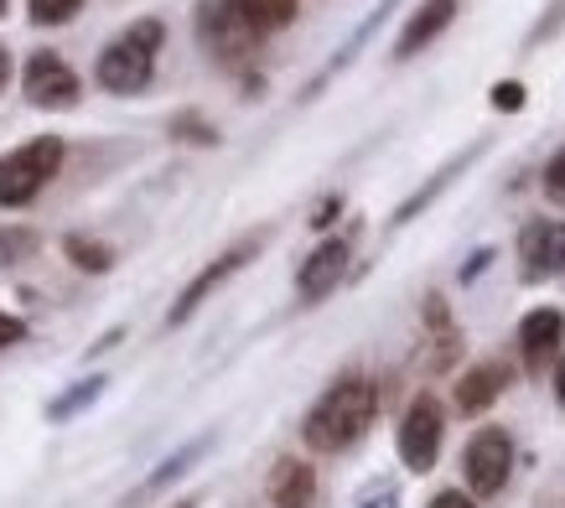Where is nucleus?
<instances>
[{
	"instance_id": "f257e3e1",
	"label": "nucleus",
	"mask_w": 565,
	"mask_h": 508,
	"mask_svg": "<svg viewBox=\"0 0 565 508\" xmlns=\"http://www.w3.org/2000/svg\"><path fill=\"white\" fill-rule=\"evenodd\" d=\"M374 415H379V384L369 373H343V379H332V384L317 394V405L307 410L301 441H307L311 452H322V457H343V452H353V446L369 436Z\"/></svg>"
},
{
	"instance_id": "f03ea898",
	"label": "nucleus",
	"mask_w": 565,
	"mask_h": 508,
	"mask_svg": "<svg viewBox=\"0 0 565 508\" xmlns=\"http://www.w3.org/2000/svg\"><path fill=\"white\" fill-rule=\"evenodd\" d=\"M167 47V21L161 17H140L130 21L115 42H104L99 57H94V84L115 99H130V94H146L156 78V57Z\"/></svg>"
},
{
	"instance_id": "7ed1b4c3",
	"label": "nucleus",
	"mask_w": 565,
	"mask_h": 508,
	"mask_svg": "<svg viewBox=\"0 0 565 508\" xmlns=\"http://www.w3.org/2000/svg\"><path fill=\"white\" fill-rule=\"evenodd\" d=\"M63 161H68V140L63 136H32V140H21V146H11V151L0 156V208L6 213L32 208L57 182Z\"/></svg>"
},
{
	"instance_id": "20e7f679",
	"label": "nucleus",
	"mask_w": 565,
	"mask_h": 508,
	"mask_svg": "<svg viewBox=\"0 0 565 508\" xmlns=\"http://www.w3.org/2000/svg\"><path fill=\"white\" fill-rule=\"evenodd\" d=\"M198 42H203V52L213 57V63L239 68V63L255 57L259 32L244 21L239 0H203V6H198Z\"/></svg>"
},
{
	"instance_id": "39448f33",
	"label": "nucleus",
	"mask_w": 565,
	"mask_h": 508,
	"mask_svg": "<svg viewBox=\"0 0 565 508\" xmlns=\"http://www.w3.org/2000/svg\"><path fill=\"white\" fill-rule=\"evenodd\" d=\"M441 441H446V410L430 390H420L411 405H405V415H399V431H394L399 462H405L411 473H430L436 457H441Z\"/></svg>"
},
{
	"instance_id": "423d86ee",
	"label": "nucleus",
	"mask_w": 565,
	"mask_h": 508,
	"mask_svg": "<svg viewBox=\"0 0 565 508\" xmlns=\"http://www.w3.org/2000/svg\"><path fill=\"white\" fill-rule=\"evenodd\" d=\"M509 473H514V436L503 425H482L472 431L462 452V477L472 498H498L509 488Z\"/></svg>"
},
{
	"instance_id": "0eeeda50",
	"label": "nucleus",
	"mask_w": 565,
	"mask_h": 508,
	"mask_svg": "<svg viewBox=\"0 0 565 508\" xmlns=\"http://www.w3.org/2000/svg\"><path fill=\"white\" fill-rule=\"evenodd\" d=\"M21 94L32 109H52V115H63V109H78L84 99V84H78V73L68 68V57L52 47H36L26 57V68H21Z\"/></svg>"
},
{
	"instance_id": "6e6552de",
	"label": "nucleus",
	"mask_w": 565,
	"mask_h": 508,
	"mask_svg": "<svg viewBox=\"0 0 565 508\" xmlns=\"http://www.w3.org/2000/svg\"><path fill=\"white\" fill-rule=\"evenodd\" d=\"M255 254H259V234H249V239H239V244H228L223 254H213L203 271L192 275L188 286H182V296L172 301V311H167V327H182V322H188L192 311H198V306H203L218 286H228V281H234V275H239L244 265L255 260Z\"/></svg>"
},
{
	"instance_id": "1a4fd4ad",
	"label": "nucleus",
	"mask_w": 565,
	"mask_h": 508,
	"mask_svg": "<svg viewBox=\"0 0 565 508\" xmlns=\"http://www.w3.org/2000/svg\"><path fill=\"white\" fill-rule=\"evenodd\" d=\"M565 353V311L561 306H534L530 317L519 322V358H524V373L555 369Z\"/></svg>"
},
{
	"instance_id": "9d476101",
	"label": "nucleus",
	"mask_w": 565,
	"mask_h": 508,
	"mask_svg": "<svg viewBox=\"0 0 565 508\" xmlns=\"http://www.w3.org/2000/svg\"><path fill=\"white\" fill-rule=\"evenodd\" d=\"M519 265H524V286H540L550 275L565 271V223L555 219H530L519 229Z\"/></svg>"
},
{
	"instance_id": "9b49d317",
	"label": "nucleus",
	"mask_w": 565,
	"mask_h": 508,
	"mask_svg": "<svg viewBox=\"0 0 565 508\" xmlns=\"http://www.w3.org/2000/svg\"><path fill=\"white\" fill-rule=\"evenodd\" d=\"M348 260H353V244H348V239H322V244L307 254V265L296 271V296H301L307 306L327 301L332 290L343 286Z\"/></svg>"
},
{
	"instance_id": "f8f14e48",
	"label": "nucleus",
	"mask_w": 565,
	"mask_h": 508,
	"mask_svg": "<svg viewBox=\"0 0 565 508\" xmlns=\"http://www.w3.org/2000/svg\"><path fill=\"white\" fill-rule=\"evenodd\" d=\"M514 384V369L503 363V358H482L472 369L457 379V410L462 415H482V410H493L503 400V390Z\"/></svg>"
},
{
	"instance_id": "ddd939ff",
	"label": "nucleus",
	"mask_w": 565,
	"mask_h": 508,
	"mask_svg": "<svg viewBox=\"0 0 565 508\" xmlns=\"http://www.w3.org/2000/svg\"><path fill=\"white\" fill-rule=\"evenodd\" d=\"M451 21H457V0H420L411 17H405L399 42H394V63H411L415 52H426Z\"/></svg>"
},
{
	"instance_id": "4468645a",
	"label": "nucleus",
	"mask_w": 565,
	"mask_h": 508,
	"mask_svg": "<svg viewBox=\"0 0 565 508\" xmlns=\"http://www.w3.org/2000/svg\"><path fill=\"white\" fill-rule=\"evenodd\" d=\"M265 493H270V508H311V504H317V473H311V462L280 457L270 467Z\"/></svg>"
},
{
	"instance_id": "2eb2a0df",
	"label": "nucleus",
	"mask_w": 565,
	"mask_h": 508,
	"mask_svg": "<svg viewBox=\"0 0 565 508\" xmlns=\"http://www.w3.org/2000/svg\"><path fill=\"white\" fill-rule=\"evenodd\" d=\"M63 254H68L73 271H84V275H109L120 265L115 244H104V239H94V234H68L63 239Z\"/></svg>"
},
{
	"instance_id": "dca6fc26",
	"label": "nucleus",
	"mask_w": 565,
	"mask_h": 508,
	"mask_svg": "<svg viewBox=\"0 0 565 508\" xmlns=\"http://www.w3.org/2000/svg\"><path fill=\"white\" fill-rule=\"evenodd\" d=\"M244 6V21L259 32V42L275 32H286L296 17H301V0H239Z\"/></svg>"
},
{
	"instance_id": "f3484780",
	"label": "nucleus",
	"mask_w": 565,
	"mask_h": 508,
	"mask_svg": "<svg viewBox=\"0 0 565 508\" xmlns=\"http://www.w3.org/2000/svg\"><path fill=\"white\" fill-rule=\"evenodd\" d=\"M472 156H482V146H472V151H462V156H451V161H446V167L436 171V177H430V187H420V192H415L411 203H405V208H399V213H394V223H411L415 213H420V208H426L430 198H436V192H441V187L451 182V177H457V171H462L467 161H472Z\"/></svg>"
},
{
	"instance_id": "a211bd4d",
	"label": "nucleus",
	"mask_w": 565,
	"mask_h": 508,
	"mask_svg": "<svg viewBox=\"0 0 565 508\" xmlns=\"http://www.w3.org/2000/svg\"><path fill=\"white\" fill-rule=\"evenodd\" d=\"M207 446H213V436H198V441H188V446H182L177 457H167V462H161V467H156V473H151V483H146V493H156V488H167V483H177V477L188 473L192 462L203 457Z\"/></svg>"
},
{
	"instance_id": "6ab92c4d",
	"label": "nucleus",
	"mask_w": 565,
	"mask_h": 508,
	"mask_svg": "<svg viewBox=\"0 0 565 508\" xmlns=\"http://www.w3.org/2000/svg\"><path fill=\"white\" fill-rule=\"evenodd\" d=\"M36 244H42V239H36L32 229H21V223H6V229H0V271H11V265H26V260L36 254Z\"/></svg>"
},
{
	"instance_id": "aec40b11",
	"label": "nucleus",
	"mask_w": 565,
	"mask_h": 508,
	"mask_svg": "<svg viewBox=\"0 0 565 508\" xmlns=\"http://www.w3.org/2000/svg\"><path fill=\"white\" fill-rule=\"evenodd\" d=\"M99 390H104V373H94L88 384H73L63 400H52V405H47V421H73L84 405H94V400H99Z\"/></svg>"
},
{
	"instance_id": "412c9836",
	"label": "nucleus",
	"mask_w": 565,
	"mask_h": 508,
	"mask_svg": "<svg viewBox=\"0 0 565 508\" xmlns=\"http://www.w3.org/2000/svg\"><path fill=\"white\" fill-rule=\"evenodd\" d=\"M84 11V0H26V21L32 27H68Z\"/></svg>"
},
{
	"instance_id": "4be33fe9",
	"label": "nucleus",
	"mask_w": 565,
	"mask_h": 508,
	"mask_svg": "<svg viewBox=\"0 0 565 508\" xmlns=\"http://www.w3.org/2000/svg\"><path fill=\"white\" fill-rule=\"evenodd\" d=\"M172 140H188V146H218V125H207L203 115H177L172 119Z\"/></svg>"
},
{
	"instance_id": "5701e85b",
	"label": "nucleus",
	"mask_w": 565,
	"mask_h": 508,
	"mask_svg": "<svg viewBox=\"0 0 565 508\" xmlns=\"http://www.w3.org/2000/svg\"><path fill=\"white\" fill-rule=\"evenodd\" d=\"M488 99H493L498 115H519V109H524V99H530V88L519 84V78H503V84L488 88Z\"/></svg>"
},
{
	"instance_id": "b1692460",
	"label": "nucleus",
	"mask_w": 565,
	"mask_h": 508,
	"mask_svg": "<svg viewBox=\"0 0 565 508\" xmlns=\"http://www.w3.org/2000/svg\"><path fill=\"white\" fill-rule=\"evenodd\" d=\"M545 198H550L555 208H565V146L545 161Z\"/></svg>"
},
{
	"instance_id": "393cba45",
	"label": "nucleus",
	"mask_w": 565,
	"mask_h": 508,
	"mask_svg": "<svg viewBox=\"0 0 565 508\" xmlns=\"http://www.w3.org/2000/svg\"><path fill=\"white\" fill-rule=\"evenodd\" d=\"M17 342H26V322H21L17 311H0V353L17 348Z\"/></svg>"
},
{
	"instance_id": "a878e982",
	"label": "nucleus",
	"mask_w": 565,
	"mask_h": 508,
	"mask_svg": "<svg viewBox=\"0 0 565 508\" xmlns=\"http://www.w3.org/2000/svg\"><path fill=\"white\" fill-rule=\"evenodd\" d=\"M426 508H478V498H472V493H462V488H446V493H436Z\"/></svg>"
},
{
	"instance_id": "bb28decb",
	"label": "nucleus",
	"mask_w": 565,
	"mask_h": 508,
	"mask_svg": "<svg viewBox=\"0 0 565 508\" xmlns=\"http://www.w3.org/2000/svg\"><path fill=\"white\" fill-rule=\"evenodd\" d=\"M343 213V198H322V208L311 213V229H332V219Z\"/></svg>"
},
{
	"instance_id": "cd10ccee",
	"label": "nucleus",
	"mask_w": 565,
	"mask_h": 508,
	"mask_svg": "<svg viewBox=\"0 0 565 508\" xmlns=\"http://www.w3.org/2000/svg\"><path fill=\"white\" fill-rule=\"evenodd\" d=\"M488 260H493V250H478V254H472V260L462 265V281H478V275L488 271Z\"/></svg>"
},
{
	"instance_id": "c85d7f7f",
	"label": "nucleus",
	"mask_w": 565,
	"mask_h": 508,
	"mask_svg": "<svg viewBox=\"0 0 565 508\" xmlns=\"http://www.w3.org/2000/svg\"><path fill=\"white\" fill-rule=\"evenodd\" d=\"M550 379H555V400H561V405H565V353H561V363L550 369Z\"/></svg>"
},
{
	"instance_id": "c756f323",
	"label": "nucleus",
	"mask_w": 565,
	"mask_h": 508,
	"mask_svg": "<svg viewBox=\"0 0 565 508\" xmlns=\"http://www.w3.org/2000/svg\"><path fill=\"white\" fill-rule=\"evenodd\" d=\"M6 84H11V52H6V42H0V94H6Z\"/></svg>"
},
{
	"instance_id": "7c9ffc66",
	"label": "nucleus",
	"mask_w": 565,
	"mask_h": 508,
	"mask_svg": "<svg viewBox=\"0 0 565 508\" xmlns=\"http://www.w3.org/2000/svg\"><path fill=\"white\" fill-rule=\"evenodd\" d=\"M6 11H11V0H0V17H6Z\"/></svg>"
},
{
	"instance_id": "2f4dec72",
	"label": "nucleus",
	"mask_w": 565,
	"mask_h": 508,
	"mask_svg": "<svg viewBox=\"0 0 565 508\" xmlns=\"http://www.w3.org/2000/svg\"><path fill=\"white\" fill-rule=\"evenodd\" d=\"M177 508H198V504H177Z\"/></svg>"
}]
</instances>
